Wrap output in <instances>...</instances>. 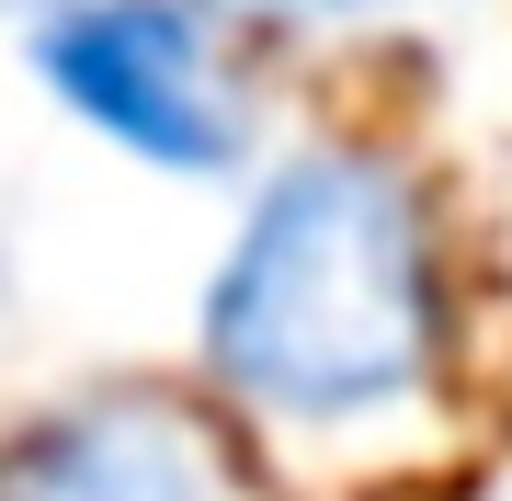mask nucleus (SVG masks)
<instances>
[{
	"label": "nucleus",
	"instance_id": "1",
	"mask_svg": "<svg viewBox=\"0 0 512 501\" xmlns=\"http://www.w3.org/2000/svg\"><path fill=\"white\" fill-rule=\"evenodd\" d=\"M205 376L285 433H365L444 365L433 205L387 149L308 137L251 183L194 308Z\"/></svg>",
	"mask_w": 512,
	"mask_h": 501
},
{
	"label": "nucleus",
	"instance_id": "2",
	"mask_svg": "<svg viewBox=\"0 0 512 501\" xmlns=\"http://www.w3.org/2000/svg\"><path fill=\"white\" fill-rule=\"evenodd\" d=\"M23 69L69 126H92L137 171H171V183L251 171V92L205 0H57L23 23Z\"/></svg>",
	"mask_w": 512,
	"mask_h": 501
},
{
	"label": "nucleus",
	"instance_id": "3",
	"mask_svg": "<svg viewBox=\"0 0 512 501\" xmlns=\"http://www.w3.org/2000/svg\"><path fill=\"white\" fill-rule=\"evenodd\" d=\"M0 501H217V456L171 399H80L0 433Z\"/></svg>",
	"mask_w": 512,
	"mask_h": 501
},
{
	"label": "nucleus",
	"instance_id": "4",
	"mask_svg": "<svg viewBox=\"0 0 512 501\" xmlns=\"http://www.w3.org/2000/svg\"><path fill=\"white\" fill-rule=\"evenodd\" d=\"M217 23H262V35H387V23H433L467 0H205Z\"/></svg>",
	"mask_w": 512,
	"mask_h": 501
},
{
	"label": "nucleus",
	"instance_id": "5",
	"mask_svg": "<svg viewBox=\"0 0 512 501\" xmlns=\"http://www.w3.org/2000/svg\"><path fill=\"white\" fill-rule=\"evenodd\" d=\"M35 12H57V0H0V23H35Z\"/></svg>",
	"mask_w": 512,
	"mask_h": 501
}]
</instances>
